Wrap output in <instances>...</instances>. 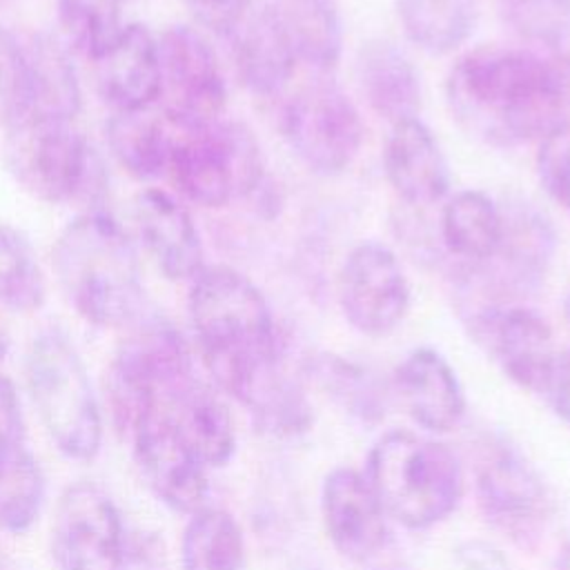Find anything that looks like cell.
I'll list each match as a JSON object with an SVG mask.
<instances>
[{"mask_svg":"<svg viewBox=\"0 0 570 570\" xmlns=\"http://www.w3.org/2000/svg\"><path fill=\"white\" fill-rule=\"evenodd\" d=\"M45 501V476L36 456L22 443L0 445V528L27 532Z\"/></svg>","mask_w":570,"mask_h":570,"instance_id":"4dcf8cb0","label":"cell"},{"mask_svg":"<svg viewBox=\"0 0 570 570\" xmlns=\"http://www.w3.org/2000/svg\"><path fill=\"white\" fill-rule=\"evenodd\" d=\"M468 318L474 341L521 390L543 394L557 361L550 323L525 303L483 307Z\"/></svg>","mask_w":570,"mask_h":570,"instance_id":"9a60e30c","label":"cell"},{"mask_svg":"<svg viewBox=\"0 0 570 570\" xmlns=\"http://www.w3.org/2000/svg\"><path fill=\"white\" fill-rule=\"evenodd\" d=\"M127 330L105 379L111 419L125 436L194 381L189 347L167 318L145 312Z\"/></svg>","mask_w":570,"mask_h":570,"instance_id":"52a82bcc","label":"cell"},{"mask_svg":"<svg viewBox=\"0 0 570 570\" xmlns=\"http://www.w3.org/2000/svg\"><path fill=\"white\" fill-rule=\"evenodd\" d=\"M191 330L214 383L249 405L281 370V338L261 287L229 265H205L189 281Z\"/></svg>","mask_w":570,"mask_h":570,"instance_id":"7a4b0ae2","label":"cell"},{"mask_svg":"<svg viewBox=\"0 0 570 570\" xmlns=\"http://www.w3.org/2000/svg\"><path fill=\"white\" fill-rule=\"evenodd\" d=\"M445 102L459 127L483 145L539 142L568 120L570 65L537 49L481 45L450 67Z\"/></svg>","mask_w":570,"mask_h":570,"instance_id":"6da1fadb","label":"cell"},{"mask_svg":"<svg viewBox=\"0 0 570 570\" xmlns=\"http://www.w3.org/2000/svg\"><path fill=\"white\" fill-rule=\"evenodd\" d=\"M503 207V236L494 256L481 265H461L463 301L472 296L465 316L494 305L523 303L543 285L554 254L557 229L532 203L512 200Z\"/></svg>","mask_w":570,"mask_h":570,"instance_id":"9c48e42d","label":"cell"},{"mask_svg":"<svg viewBox=\"0 0 570 570\" xmlns=\"http://www.w3.org/2000/svg\"><path fill=\"white\" fill-rule=\"evenodd\" d=\"M247 407L252 410L258 428L278 436H294L305 432L312 423V410L301 387L281 370L261 387Z\"/></svg>","mask_w":570,"mask_h":570,"instance_id":"e575fe53","label":"cell"},{"mask_svg":"<svg viewBox=\"0 0 570 570\" xmlns=\"http://www.w3.org/2000/svg\"><path fill=\"white\" fill-rule=\"evenodd\" d=\"M122 2H125V0H122Z\"/></svg>","mask_w":570,"mask_h":570,"instance_id":"681fc988","label":"cell"},{"mask_svg":"<svg viewBox=\"0 0 570 570\" xmlns=\"http://www.w3.org/2000/svg\"><path fill=\"white\" fill-rule=\"evenodd\" d=\"M120 570H167L165 546L156 534H136L125 539Z\"/></svg>","mask_w":570,"mask_h":570,"instance_id":"ab89813d","label":"cell"},{"mask_svg":"<svg viewBox=\"0 0 570 570\" xmlns=\"http://www.w3.org/2000/svg\"><path fill=\"white\" fill-rule=\"evenodd\" d=\"M167 176L185 200L220 209L265 187V163L254 131L220 118L196 129L176 127Z\"/></svg>","mask_w":570,"mask_h":570,"instance_id":"8992f818","label":"cell"},{"mask_svg":"<svg viewBox=\"0 0 570 570\" xmlns=\"http://www.w3.org/2000/svg\"><path fill=\"white\" fill-rule=\"evenodd\" d=\"M298 62L330 76L343 56L345 27L338 0H269Z\"/></svg>","mask_w":570,"mask_h":570,"instance_id":"83f0119b","label":"cell"},{"mask_svg":"<svg viewBox=\"0 0 570 570\" xmlns=\"http://www.w3.org/2000/svg\"><path fill=\"white\" fill-rule=\"evenodd\" d=\"M321 517L332 546L352 561H367L387 543V514L365 474L352 468H336L325 476Z\"/></svg>","mask_w":570,"mask_h":570,"instance_id":"e0dca14e","label":"cell"},{"mask_svg":"<svg viewBox=\"0 0 570 570\" xmlns=\"http://www.w3.org/2000/svg\"><path fill=\"white\" fill-rule=\"evenodd\" d=\"M476 503L492 530L519 548H537L543 539L552 501L528 459L505 443L488 445L476 463Z\"/></svg>","mask_w":570,"mask_h":570,"instance_id":"7c38bea8","label":"cell"},{"mask_svg":"<svg viewBox=\"0 0 570 570\" xmlns=\"http://www.w3.org/2000/svg\"><path fill=\"white\" fill-rule=\"evenodd\" d=\"M539 185L570 216V120L550 129L534 154Z\"/></svg>","mask_w":570,"mask_h":570,"instance_id":"8d00e7d4","label":"cell"},{"mask_svg":"<svg viewBox=\"0 0 570 570\" xmlns=\"http://www.w3.org/2000/svg\"><path fill=\"white\" fill-rule=\"evenodd\" d=\"M381 158L387 185L410 209L436 205L448 196V158L439 138L421 118L392 125Z\"/></svg>","mask_w":570,"mask_h":570,"instance_id":"d6986e66","label":"cell"},{"mask_svg":"<svg viewBox=\"0 0 570 570\" xmlns=\"http://www.w3.org/2000/svg\"><path fill=\"white\" fill-rule=\"evenodd\" d=\"M24 441V419L13 381L0 372V445Z\"/></svg>","mask_w":570,"mask_h":570,"instance_id":"60d3db41","label":"cell"},{"mask_svg":"<svg viewBox=\"0 0 570 570\" xmlns=\"http://www.w3.org/2000/svg\"><path fill=\"white\" fill-rule=\"evenodd\" d=\"M96 87L114 111L154 107L160 89L156 36L138 22H127L120 38L94 60Z\"/></svg>","mask_w":570,"mask_h":570,"instance_id":"7402d4cb","label":"cell"},{"mask_svg":"<svg viewBox=\"0 0 570 570\" xmlns=\"http://www.w3.org/2000/svg\"><path fill=\"white\" fill-rule=\"evenodd\" d=\"M379 570H407V568H401V566H387V568H379Z\"/></svg>","mask_w":570,"mask_h":570,"instance_id":"7dc6e473","label":"cell"},{"mask_svg":"<svg viewBox=\"0 0 570 570\" xmlns=\"http://www.w3.org/2000/svg\"><path fill=\"white\" fill-rule=\"evenodd\" d=\"M51 263L69 305L96 327H129L145 314L131 240L105 212H85L56 238Z\"/></svg>","mask_w":570,"mask_h":570,"instance_id":"3957f363","label":"cell"},{"mask_svg":"<svg viewBox=\"0 0 570 570\" xmlns=\"http://www.w3.org/2000/svg\"><path fill=\"white\" fill-rule=\"evenodd\" d=\"M454 559L461 570H512L508 557L488 541L468 539L456 546Z\"/></svg>","mask_w":570,"mask_h":570,"instance_id":"b9f144b4","label":"cell"},{"mask_svg":"<svg viewBox=\"0 0 570 570\" xmlns=\"http://www.w3.org/2000/svg\"><path fill=\"white\" fill-rule=\"evenodd\" d=\"M240 85L256 98H278L292 82L298 56L269 2L254 4L227 36Z\"/></svg>","mask_w":570,"mask_h":570,"instance_id":"ac0fdd59","label":"cell"},{"mask_svg":"<svg viewBox=\"0 0 570 570\" xmlns=\"http://www.w3.org/2000/svg\"><path fill=\"white\" fill-rule=\"evenodd\" d=\"M396 18L416 49L448 56L472 38L479 7L476 0H396Z\"/></svg>","mask_w":570,"mask_h":570,"instance_id":"f1b7e54d","label":"cell"},{"mask_svg":"<svg viewBox=\"0 0 570 570\" xmlns=\"http://www.w3.org/2000/svg\"><path fill=\"white\" fill-rule=\"evenodd\" d=\"M160 114L178 129H196L220 120L227 82L209 40L194 27L171 24L158 38Z\"/></svg>","mask_w":570,"mask_h":570,"instance_id":"8fae6325","label":"cell"},{"mask_svg":"<svg viewBox=\"0 0 570 570\" xmlns=\"http://www.w3.org/2000/svg\"><path fill=\"white\" fill-rule=\"evenodd\" d=\"M7 171L31 198L47 205L80 203L100 212L107 174L96 149L71 122L27 116L4 131Z\"/></svg>","mask_w":570,"mask_h":570,"instance_id":"5b68a950","label":"cell"},{"mask_svg":"<svg viewBox=\"0 0 570 570\" xmlns=\"http://www.w3.org/2000/svg\"><path fill=\"white\" fill-rule=\"evenodd\" d=\"M176 127L151 107L114 111L107 122V145L116 163L136 180H156L167 174Z\"/></svg>","mask_w":570,"mask_h":570,"instance_id":"4316f807","label":"cell"},{"mask_svg":"<svg viewBox=\"0 0 570 570\" xmlns=\"http://www.w3.org/2000/svg\"><path fill=\"white\" fill-rule=\"evenodd\" d=\"M365 479L387 519L410 530L436 525L463 497L456 454L445 443L407 430H392L372 445Z\"/></svg>","mask_w":570,"mask_h":570,"instance_id":"277c9868","label":"cell"},{"mask_svg":"<svg viewBox=\"0 0 570 570\" xmlns=\"http://www.w3.org/2000/svg\"><path fill=\"white\" fill-rule=\"evenodd\" d=\"M394 390L410 419L428 432L452 430L465 412L461 381L434 347H416L399 363Z\"/></svg>","mask_w":570,"mask_h":570,"instance_id":"603a6c76","label":"cell"},{"mask_svg":"<svg viewBox=\"0 0 570 570\" xmlns=\"http://www.w3.org/2000/svg\"><path fill=\"white\" fill-rule=\"evenodd\" d=\"M563 309H566V318H568V323H570V289H568V294H566V298H563Z\"/></svg>","mask_w":570,"mask_h":570,"instance_id":"bcb514c9","label":"cell"},{"mask_svg":"<svg viewBox=\"0 0 570 570\" xmlns=\"http://www.w3.org/2000/svg\"><path fill=\"white\" fill-rule=\"evenodd\" d=\"M183 570H245L247 552L240 523L223 508L203 505L183 530Z\"/></svg>","mask_w":570,"mask_h":570,"instance_id":"f546056e","label":"cell"},{"mask_svg":"<svg viewBox=\"0 0 570 570\" xmlns=\"http://www.w3.org/2000/svg\"><path fill=\"white\" fill-rule=\"evenodd\" d=\"M278 127L292 156L321 178L345 174L358 158L365 138L356 102L323 73L283 102Z\"/></svg>","mask_w":570,"mask_h":570,"instance_id":"30bf717a","label":"cell"},{"mask_svg":"<svg viewBox=\"0 0 570 570\" xmlns=\"http://www.w3.org/2000/svg\"><path fill=\"white\" fill-rule=\"evenodd\" d=\"M138 236L169 281H191L205 267V247L189 209L163 189H142L134 200Z\"/></svg>","mask_w":570,"mask_h":570,"instance_id":"ffe728a7","label":"cell"},{"mask_svg":"<svg viewBox=\"0 0 570 570\" xmlns=\"http://www.w3.org/2000/svg\"><path fill=\"white\" fill-rule=\"evenodd\" d=\"M554 570H570V543H566V546L559 550Z\"/></svg>","mask_w":570,"mask_h":570,"instance_id":"ee69618b","label":"cell"},{"mask_svg":"<svg viewBox=\"0 0 570 570\" xmlns=\"http://www.w3.org/2000/svg\"><path fill=\"white\" fill-rule=\"evenodd\" d=\"M314 372L325 390H330L345 407L361 416L379 414V387L367 370L336 354H321Z\"/></svg>","mask_w":570,"mask_h":570,"instance_id":"d590c367","label":"cell"},{"mask_svg":"<svg viewBox=\"0 0 570 570\" xmlns=\"http://www.w3.org/2000/svg\"><path fill=\"white\" fill-rule=\"evenodd\" d=\"M27 67V116L71 122L82 94L67 49L47 33L22 40ZM24 116V118H27Z\"/></svg>","mask_w":570,"mask_h":570,"instance_id":"d4e9b609","label":"cell"},{"mask_svg":"<svg viewBox=\"0 0 570 570\" xmlns=\"http://www.w3.org/2000/svg\"><path fill=\"white\" fill-rule=\"evenodd\" d=\"M7 350H9V341H7V334H4V330H2V325H0V363H2V358L7 356Z\"/></svg>","mask_w":570,"mask_h":570,"instance_id":"f6af8a7d","label":"cell"},{"mask_svg":"<svg viewBox=\"0 0 570 570\" xmlns=\"http://www.w3.org/2000/svg\"><path fill=\"white\" fill-rule=\"evenodd\" d=\"M336 301L354 332L372 338L392 334L412 303L410 278L399 254L374 238L356 243L338 265Z\"/></svg>","mask_w":570,"mask_h":570,"instance_id":"4fadbf2b","label":"cell"},{"mask_svg":"<svg viewBox=\"0 0 570 570\" xmlns=\"http://www.w3.org/2000/svg\"><path fill=\"white\" fill-rule=\"evenodd\" d=\"M505 27L523 42L559 51L570 42V0H499Z\"/></svg>","mask_w":570,"mask_h":570,"instance_id":"836d02e7","label":"cell"},{"mask_svg":"<svg viewBox=\"0 0 570 570\" xmlns=\"http://www.w3.org/2000/svg\"><path fill=\"white\" fill-rule=\"evenodd\" d=\"M354 76L370 111L390 127L419 118L423 102L421 71L396 42L387 38L361 42L354 58Z\"/></svg>","mask_w":570,"mask_h":570,"instance_id":"44dd1931","label":"cell"},{"mask_svg":"<svg viewBox=\"0 0 570 570\" xmlns=\"http://www.w3.org/2000/svg\"><path fill=\"white\" fill-rule=\"evenodd\" d=\"M129 439L136 465L158 501L180 514H194L207 505V468L163 410L142 416Z\"/></svg>","mask_w":570,"mask_h":570,"instance_id":"2e32d148","label":"cell"},{"mask_svg":"<svg viewBox=\"0 0 570 570\" xmlns=\"http://www.w3.org/2000/svg\"><path fill=\"white\" fill-rule=\"evenodd\" d=\"M27 385L40 421L56 448L76 461L100 452L102 419L87 367L58 332H40L27 352Z\"/></svg>","mask_w":570,"mask_h":570,"instance_id":"ba28073f","label":"cell"},{"mask_svg":"<svg viewBox=\"0 0 570 570\" xmlns=\"http://www.w3.org/2000/svg\"><path fill=\"white\" fill-rule=\"evenodd\" d=\"M163 412L205 468L229 463L236 452V430L225 401L216 392L194 379L163 405Z\"/></svg>","mask_w":570,"mask_h":570,"instance_id":"cb8c5ba5","label":"cell"},{"mask_svg":"<svg viewBox=\"0 0 570 570\" xmlns=\"http://www.w3.org/2000/svg\"><path fill=\"white\" fill-rule=\"evenodd\" d=\"M122 0H58V20L73 45L91 62L125 31Z\"/></svg>","mask_w":570,"mask_h":570,"instance_id":"d6a6232c","label":"cell"},{"mask_svg":"<svg viewBox=\"0 0 570 570\" xmlns=\"http://www.w3.org/2000/svg\"><path fill=\"white\" fill-rule=\"evenodd\" d=\"M503 236V207L481 189H461L445 198L439 216L443 249L461 265L490 261Z\"/></svg>","mask_w":570,"mask_h":570,"instance_id":"484cf974","label":"cell"},{"mask_svg":"<svg viewBox=\"0 0 570 570\" xmlns=\"http://www.w3.org/2000/svg\"><path fill=\"white\" fill-rule=\"evenodd\" d=\"M45 296L47 283L31 240L0 223V305L29 314L42 307Z\"/></svg>","mask_w":570,"mask_h":570,"instance_id":"1f68e13d","label":"cell"},{"mask_svg":"<svg viewBox=\"0 0 570 570\" xmlns=\"http://www.w3.org/2000/svg\"><path fill=\"white\" fill-rule=\"evenodd\" d=\"M4 2H11V0H0V4H4Z\"/></svg>","mask_w":570,"mask_h":570,"instance_id":"c3c4849f","label":"cell"},{"mask_svg":"<svg viewBox=\"0 0 570 570\" xmlns=\"http://www.w3.org/2000/svg\"><path fill=\"white\" fill-rule=\"evenodd\" d=\"M196 24L216 33L229 36L236 24L249 13L254 0H180Z\"/></svg>","mask_w":570,"mask_h":570,"instance_id":"f35d334b","label":"cell"},{"mask_svg":"<svg viewBox=\"0 0 570 570\" xmlns=\"http://www.w3.org/2000/svg\"><path fill=\"white\" fill-rule=\"evenodd\" d=\"M543 396L548 399L552 412L570 425V347L557 354Z\"/></svg>","mask_w":570,"mask_h":570,"instance_id":"7bdbcfd3","label":"cell"},{"mask_svg":"<svg viewBox=\"0 0 570 570\" xmlns=\"http://www.w3.org/2000/svg\"><path fill=\"white\" fill-rule=\"evenodd\" d=\"M125 530L111 497L89 483L69 485L51 521V557L58 570H120Z\"/></svg>","mask_w":570,"mask_h":570,"instance_id":"5bb4252c","label":"cell"},{"mask_svg":"<svg viewBox=\"0 0 570 570\" xmlns=\"http://www.w3.org/2000/svg\"><path fill=\"white\" fill-rule=\"evenodd\" d=\"M27 116V67L22 40L0 24V131Z\"/></svg>","mask_w":570,"mask_h":570,"instance_id":"74e56055","label":"cell"}]
</instances>
